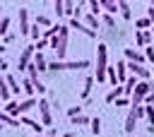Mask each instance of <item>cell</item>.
I'll return each mask as SVG.
<instances>
[{
    "instance_id": "5bb4252c",
    "label": "cell",
    "mask_w": 154,
    "mask_h": 137,
    "mask_svg": "<svg viewBox=\"0 0 154 137\" xmlns=\"http://www.w3.org/2000/svg\"><path fill=\"white\" fill-rule=\"evenodd\" d=\"M101 7H103V12L111 14V17H113L116 12H120V10H118V0H101Z\"/></svg>"
},
{
    "instance_id": "603a6c76",
    "label": "cell",
    "mask_w": 154,
    "mask_h": 137,
    "mask_svg": "<svg viewBox=\"0 0 154 137\" xmlns=\"http://www.w3.org/2000/svg\"><path fill=\"white\" fill-rule=\"evenodd\" d=\"M70 123H72V127H84V125H91V118H87V115H75V118H70Z\"/></svg>"
},
{
    "instance_id": "cb8c5ba5",
    "label": "cell",
    "mask_w": 154,
    "mask_h": 137,
    "mask_svg": "<svg viewBox=\"0 0 154 137\" xmlns=\"http://www.w3.org/2000/svg\"><path fill=\"white\" fill-rule=\"evenodd\" d=\"M135 24H137V29H140V31H149V29H152V26H154V24H152V19H149V17H140V19H137V22H135Z\"/></svg>"
},
{
    "instance_id": "83f0119b",
    "label": "cell",
    "mask_w": 154,
    "mask_h": 137,
    "mask_svg": "<svg viewBox=\"0 0 154 137\" xmlns=\"http://www.w3.org/2000/svg\"><path fill=\"white\" fill-rule=\"evenodd\" d=\"M60 70H65V60H53V62H48V72H60Z\"/></svg>"
},
{
    "instance_id": "e575fe53",
    "label": "cell",
    "mask_w": 154,
    "mask_h": 137,
    "mask_svg": "<svg viewBox=\"0 0 154 137\" xmlns=\"http://www.w3.org/2000/svg\"><path fill=\"white\" fill-rule=\"evenodd\" d=\"M101 10H103V7H101V2H96V0H91V2H89V14H94V17H96Z\"/></svg>"
},
{
    "instance_id": "3957f363",
    "label": "cell",
    "mask_w": 154,
    "mask_h": 137,
    "mask_svg": "<svg viewBox=\"0 0 154 137\" xmlns=\"http://www.w3.org/2000/svg\"><path fill=\"white\" fill-rule=\"evenodd\" d=\"M34 58H36V46H34V43H31V46H24L22 53H19V60H17V70H19V72H26V67L31 65Z\"/></svg>"
},
{
    "instance_id": "9c48e42d",
    "label": "cell",
    "mask_w": 154,
    "mask_h": 137,
    "mask_svg": "<svg viewBox=\"0 0 154 137\" xmlns=\"http://www.w3.org/2000/svg\"><path fill=\"white\" fill-rule=\"evenodd\" d=\"M135 127H137V115H135V111L130 108V111H128V115H125V127H123V130H125V132H128V135L132 137Z\"/></svg>"
},
{
    "instance_id": "30bf717a",
    "label": "cell",
    "mask_w": 154,
    "mask_h": 137,
    "mask_svg": "<svg viewBox=\"0 0 154 137\" xmlns=\"http://www.w3.org/2000/svg\"><path fill=\"white\" fill-rule=\"evenodd\" d=\"M19 120H22V125H29V127H31L36 135H41V132H43V127H46L41 120H34V118H29V115H22Z\"/></svg>"
},
{
    "instance_id": "7402d4cb",
    "label": "cell",
    "mask_w": 154,
    "mask_h": 137,
    "mask_svg": "<svg viewBox=\"0 0 154 137\" xmlns=\"http://www.w3.org/2000/svg\"><path fill=\"white\" fill-rule=\"evenodd\" d=\"M91 87H94V77H91V75H87V77H84V87H82V99H89Z\"/></svg>"
},
{
    "instance_id": "ac0fdd59",
    "label": "cell",
    "mask_w": 154,
    "mask_h": 137,
    "mask_svg": "<svg viewBox=\"0 0 154 137\" xmlns=\"http://www.w3.org/2000/svg\"><path fill=\"white\" fill-rule=\"evenodd\" d=\"M0 123H2V125H7V127H19V123H22V120H19V118H12V115H7V113L2 111V113H0Z\"/></svg>"
},
{
    "instance_id": "8fae6325",
    "label": "cell",
    "mask_w": 154,
    "mask_h": 137,
    "mask_svg": "<svg viewBox=\"0 0 154 137\" xmlns=\"http://www.w3.org/2000/svg\"><path fill=\"white\" fill-rule=\"evenodd\" d=\"M120 96H125V87H123V84L113 87V89L106 94V99H103V101H106V103H116V99H120Z\"/></svg>"
},
{
    "instance_id": "52a82bcc",
    "label": "cell",
    "mask_w": 154,
    "mask_h": 137,
    "mask_svg": "<svg viewBox=\"0 0 154 137\" xmlns=\"http://www.w3.org/2000/svg\"><path fill=\"white\" fill-rule=\"evenodd\" d=\"M123 55H125V60H128V62H140V65H142V62L147 60V58H144V53H140V50H135V48H125V50H123Z\"/></svg>"
},
{
    "instance_id": "44dd1931",
    "label": "cell",
    "mask_w": 154,
    "mask_h": 137,
    "mask_svg": "<svg viewBox=\"0 0 154 137\" xmlns=\"http://www.w3.org/2000/svg\"><path fill=\"white\" fill-rule=\"evenodd\" d=\"M34 65L38 67V72H48V60L43 58V53H36V58H34Z\"/></svg>"
},
{
    "instance_id": "836d02e7",
    "label": "cell",
    "mask_w": 154,
    "mask_h": 137,
    "mask_svg": "<svg viewBox=\"0 0 154 137\" xmlns=\"http://www.w3.org/2000/svg\"><path fill=\"white\" fill-rule=\"evenodd\" d=\"M31 38H34V41H41V38H43V31H41V26H38V24H34V26H31Z\"/></svg>"
},
{
    "instance_id": "1f68e13d",
    "label": "cell",
    "mask_w": 154,
    "mask_h": 137,
    "mask_svg": "<svg viewBox=\"0 0 154 137\" xmlns=\"http://www.w3.org/2000/svg\"><path fill=\"white\" fill-rule=\"evenodd\" d=\"M128 106H132L130 96H120V99H116V108H128Z\"/></svg>"
},
{
    "instance_id": "ffe728a7",
    "label": "cell",
    "mask_w": 154,
    "mask_h": 137,
    "mask_svg": "<svg viewBox=\"0 0 154 137\" xmlns=\"http://www.w3.org/2000/svg\"><path fill=\"white\" fill-rule=\"evenodd\" d=\"M5 79H7V84H10V89H12V94H14V96H19V94L24 91V89H22V84H19L12 75H5Z\"/></svg>"
},
{
    "instance_id": "bcb514c9",
    "label": "cell",
    "mask_w": 154,
    "mask_h": 137,
    "mask_svg": "<svg viewBox=\"0 0 154 137\" xmlns=\"http://www.w3.org/2000/svg\"><path fill=\"white\" fill-rule=\"evenodd\" d=\"M152 7H154V2H152Z\"/></svg>"
},
{
    "instance_id": "8992f818",
    "label": "cell",
    "mask_w": 154,
    "mask_h": 137,
    "mask_svg": "<svg viewBox=\"0 0 154 137\" xmlns=\"http://www.w3.org/2000/svg\"><path fill=\"white\" fill-rule=\"evenodd\" d=\"M70 29H75V31H82L84 36H89V38H96V31H91L84 22H79V19H70V24H67Z\"/></svg>"
},
{
    "instance_id": "f546056e",
    "label": "cell",
    "mask_w": 154,
    "mask_h": 137,
    "mask_svg": "<svg viewBox=\"0 0 154 137\" xmlns=\"http://www.w3.org/2000/svg\"><path fill=\"white\" fill-rule=\"evenodd\" d=\"M10 34V17H2L0 22V36H7Z\"/></svg>"
},
{
    "instance_id": "f1b7e54d",
    "label": "cell",
    "mask_w": 154,
    "mask_h": 137,
    "mask_svg": "<svg viewBox=\"0 0 154 137\" xmlns=\"http://www.w3.org/2000/svg\"><path fill=\"white\" fill-rule=\"evenodd\" d=\"M36 24H38V26H43L46 31H48V29L53 26V24H51V19H48L46 14H38V17H36Z\"/></svg>"
},
{
    "instance_id": "277c9868",
    "label": "cell",
    "mask_w": 154,
    "mask_h": 137,
    "mask_svg": "<svg viewBox=\"0 0 154 137\" xmlns=\"http://www.w3.org/2000/svg\"><path fill=\"white\" fill-rule=\"evenodd\" d=\"M38 118H41V123H43L46 127H51V125H53V113H51V103H48L46 99H38Z\"/></svg>"
},
{
    "instance_id": "6da1fadb",
    "label": "cell",
    "mask_w": 154,
    "mask_h": 137,
    "mask_svg": "<svg viewBox=\"0 0 154 137\" xmlns=\"http://www.w3.org/2000/svg\"><path fill=\"white\" fill-rule=\"evenodd\" d=\"M108 48L106 43H99L96 46V70H94V79L96 82H108Z\"/></svg>"
},
{
    "instance_id": "ba28073f",
    "label": "cell",
    "mask_w": 154,
    "mask_h": 137,
    "mask_svg": "<svg viewBox=\"0 0 154 137\" xmlns=\"http://www.w3.org/2000/svg\"><path fill=\"white\" fill-rule=\"evenodd\" d=\"M116 75H118V82H128V77H130V72H128V60H118L116 62Z\"/></svg>"
},
{
    "instance_id": "ab89813d",
    "label": "cell",
    "mask_w": 154,
    "mask_h": 137,
    "mask_svg": "<svg viewBox=\"0 0 154 137\" xmlns=\"http://www.w3.org/2000/svg\"><path fill=\"white\" fill-rule=\"evenodd\" d=\"M67 115H70V118H75V115H82V108H79V106H72V108H67Z\"/></svg>"
},
{
    "instance_id": "5b68a950",
    "label": "cell",
    "mask_w": 154,
    "mask_h": 137,
    "mask_svg": "<svg viewBox=\"0 0 154 137\" xmlns=\"http://www.w3.org/2000/svg\"><path fill=\"white\" fill-rule=\"evenodd\" d=\"M19 36H31V24H29V10L26 7H19Z\"/></svg>"
},
{
    "instance_id": "7dc6e473",
    "label": "cell",
    "mask_w": 154,
    "mask_h": 137,
    "mask_svg": "<svg viewBox=\"0 0 154 137\" xmlns=\"http://www.w3.org/2000/svg\"><path fill=\"white\" fill-rule=\"evenodd\" d=\"M36 137H41V135H36Z\"/></svg>"
},
{
    "instance_id": "484cf974",
    "label": "cell",
    "mask_w": 154,
    "mask_h": 137,
    "mask_svg": "<svg viewBox=\"0 0 154 137\" xmlns=\"http://www.w3.org/2000/svg\"><path fill=\"white\" fill-rule=\"evenodd\" d=\"M84 24H87V26H89L91 31H96V29H99V19H96L94 14H89V12L84 14Z\"/></svg>"
},
{
    "instance_id": "d6a6232c",
    "label": "cell",
    "mask_w": 154,
    "mask_h": 137,
    "mask_svg": "<svg viewBox=\"0 0 154 137\" xmlns=\"http://www.w3.org/2000/svg\"><path fill=\"white\" fill-rule=\"evenodd\" d=\"M89 130H91V135H99V132H101V120H99L96 115L91 118V125H89Z\"/></svg>"
},
{
    "instance_id": "2e32d148",
    "label": "cell",
    "mask_w": 154,
    "mask_h": 137,
    "mask_svg": "<svg viewBox=\"0 0 154 137\" xmlns=\"http://www.w3.org/2000/svg\"><path fill=\"white\" fill-rule=\"evenodd\" d=\"M22 89H24V99H34L36 87H34V82H31L29 77H24V79H22Z\"/></svg>"
},
{
    "instance_id": "7c38bea8",
    "label": "cell",
    "mask_w": 154,
    "mask_h": 137,
    "mask_svg": "<svg viewBox=\"0 0 154 137\" xmlns=\"http://www.w3.org/2000/svg\"><path fill=\"white\" fill-rule=\"evenodd\" d=\"M31 108H38L36 96H34V99H22V101H19V115H26Z\"/></svg>"
},
{
    "instance_id": "f6af8a7d",
    "label": "cell",
    "mask_w": 154,
    "mask_h": 137,
    "mask_svg": "<svg viewBox=\"0 0 154 137\" xmlns=\"http://www.w3.org/2000/svg\"><path fill=\"white\" fill-rule=\"evenodd\" d=\"M152 34H154V26H152Z\"/></svg>"
},
{
    "instance_id": "74e56055",
    "label": "cell",
    "mask_w": 154,
    "mask_h": 137,
    "mask_svg": "<svg viewBox=\"0 0 154 137\" xmlns=\"http://www.w3.org/2000/svg\"><path fill=\"white\" fill-rule=\"evenodd\" d=\"M34 46H36V53H41L43 48H48V46H51V41H46V38H41V41H36Z\"/></svg>"
},
{
    "instance_id": "4fadbf2b",
    "label": "cell",
    "mask_w": 154,
    "mask_h": 137,
    "mask_svg": "<svg viewBox=\"0 0 154 137\" xmlns=\"http://www.w3.org/2000/svg\"><path fill=\"white\" fill-rule=\"evenodd\" d=\"M10 96H12V89H10L7 79L2 77V79H0V101H2V103H10V101H12Z\"/></svg>"
},
{
    "instance_id": "60d3db41",
    "label": "cell",
    "mask_w": 154,
    "mask_h": 137,
    "mask_svg": "<svg viewBox=\"0 0 154 137\" xmlns=\"http://www.w3.org/2000/svg\"><path fill=\"white\" fill-rule=\"evenodd\" d=\"M144 106H154V91L144 96Z\"/></svg>"
},
{
    "instance_id": "9a60e30c",
    "label": "cell",
    "mask_w": 154,
    "mask_h": 137,
    "mask_svg": "<svg viewBox=\"0 0 154 137\" xmlns=\"http://www.w3.org/2000/svg\"><path fill=\"white\" fill-rule=\"evenodd\" d=\"M89 60H65V70H87Z\"/></svg>"
},
{
    "instance_id": "7a4b0ae2",
    "label": "cell",
    "mask_w": 154,
    "mask_h": 137,
    "mask_svg": "<svg viewBox=\"0 0 154 137\" xmlns=\"http://www.w3.org/2000/svg\"><path fill=\"white\" fill-rule=\"evenodd\" d=\"M67 41H70V26H60V34L55 36V38H51V48L55 50V55H58V60H65V55H67Z\"/></svg>"
},
{
    "instance_id": "7bdbcfd3",
    "label": "cell",
    "mask_w": 154,
    "mask_h": 137,
    "mask_svg": "<svg viewBox=\"0 0 154 137\" xmlns=\"http://www.w3.org/2000/svg\"><path fill=\"white\" fill-rule=\"evenodd\" d=\"M152 82H154V67H152Z\"/></svg>"
},
{
    "instance_id": "b9f144b4",
    "label": "cell",
    "mask_w": 154,
    "mask_h": 137,
    "mask_svg": "<svg viewBox=\"0 0 154 137\" xmlns=\"http://www.w3.org/2000/svg\"><path fill=\"white\" fill-rule=\"evenodd\" d=\"M147 17H149V19H152V24H154V7H152V5H149V10H147Z\"/></svg>"
},
{
    "instance_id": "4316f807",
    "label": "cell",
    "mask_w": 154,
    "mask_h": 137,
    "mask_svg": "<svg viewBox=\"0 0 154 137\" xmlns=\"http://www.w3.org/2000/svg\"><path fill=\"white\" fill-rule=\"evenodd\" d=\"M101 24H103L106 29H111V31H116V19H113L111 14H103V17H101Z\"/></svg>"
},
{
    "instance_id": "8d00e7d4",
    "label": "cell",
    "mask_w": 154,
    "mask_h": 137,
    "mask_svg": "<svg viewBox=\"0 0 154 137\" xmlns=\"http://www.w3.org/2000/svg\"><path fill=\"white\" fill-rule=\"evenodd\" d=\"M75 10H77V2H65V14H70L75 19Z\"/></svg>"
},
{
    "instance_id": "e0dca14e",
    "label": "cell",
    "mask_w": 154,
    "mask_h": 137,
    "mask_svg": "<svg viewBox=\"0 0 154 137\" xmlns=\"http://www.w3.org/2000/svg\"><path fill=\"white\" fill-rule=\"evenodd\" d=\"M135 41H137V46H149L152 31H135Z\"/></svg>"
},
{
    "instance_id": "ee69618b",
    "label": "cell",
    "mask_w": 154,
    "mask_h": 137,
    "mask_svg": "<svg viewBox=\"0 0 154 137\" xmlns=\"http://www.w3.org/2000/svg\"><path fill=\"white\" fill-rule=\"evenodd\" d=\"M132 137H147V135H132Z\"/></svg>"
},
{
    "instance_id": "4dcf8cb0",
    "label": "cell",
    "mask_w": 154,
    "mask_h": 137,
    "mask_svg": "<svg viewBox=\"0 0 154 137\" xmlns=\"http://www.w3.org/2000/svg\"><path fill=\"white\" fill-rule=\"evenodd\" d=\"M106 77H108V82H111L113 87H118V75H116V65H111V67H108V75H106Z\"/></svg>"
},
{
    "instance_id": "d6986e66",
    "label": "cell",
    "mask_w": 154,
    "mask_h": 137,
    "mask_svg": "<svg viewBox=\"0 0 154 137\" xmlns=\"http://www.w3.org/2000/svg\"><path fill=\"white\" fill-rule=\"evenodd\" d=\"M118 10H120L123 19H132V7H130V2H125V0H118Z\"/></svg>"
},
{
    "instance_id": "f35d334b",
    "label": "cell",
    "mask_w": 154,
    "mask_h": 137,
    "mask_svg": "<svg viewBox=\"0 0 154 137\" xmlns=\"http://www.w3.org/2000/svg\"><path fill=\"white\" fill-rule=\"evenodd\" d=\"M144 58H147L149 62H154V46H147V48H144Z\"/></svg>"
},
{
    "instance_id": "d4e9b609",
    "label": "cell",
    "mask_w": 154,
    "mask_h": 137,
    "mask_svg": "<svg viewBox=\"0 0 154 137\" xmlns=\"http://www.w3.org/2000/svg\"><path fill=\"white\" fill-rule=\"evenodd\" d=\"M5 113L7 115H19V101H10V103H5Z\"/></svg>"
},
{
    "instance_id": "d590c367",
    "label": "cell",
    "mask_w": 154,
    "mask_h": 137,
    "mask_svg": "<svg viewBox=\"0 0 154 137\" xmlns=\"http://www.w3.org/2000/svg\"><path fill=\"white\" fill-rule=\"evenodd\" d=\"M53 10H55V14H58V17H63V14H65V2L55 0V2H53Z\"/></svg>"
}]
</instances>
